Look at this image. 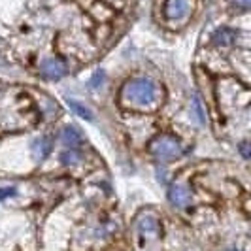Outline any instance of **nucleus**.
<instances>
[{
	"instance_id": "15",
	"label": "nucleus",
	"mask_w": 251,
	"mask_h": 251,
	"mask_svg": "<svg viewBox=\"0 0 251 251\" xmlns=\"http://www.w3.org/2000/svg\"><path fill=\"white\" fill-rule=\"evenodd\" d=\"M230 4L238 10H251V0H230Z\"/></svg>"
},
{
	"instance_id": "13",
	"label": "nucleus",
	"mask_w": 251,
	"mask_h": 251,
	"mask_svg": "<svg viewBox=\"0 0 251 251\" xmlns=\"http://www.w3.org/2000/svg\"><path fill=\"white\" fill-rule=\"evenodd\" d=\"M104 79H106V74L102 72V70H97L95 74L91 75V79H89V87L91 89H99L104 83Z\"/></svg>"
},
{
	"instance_id": "12",
	"label": "nucleus",
	"mask_w": 251,
	"mask_h": 251,
	"mask_svg": "<svg viewBox=\"0 0 251 251\" xmlns=\"http://www.w3.org/2000/svg\"><path fill=\"white\" fill-rule=\"evenodd\" d=\"M59 159H61V163L63 164H74L81 159V153H79L77 150H66L59 155Z\"/></svg>"
},
{
	"instance_id": "8",
	"label": "nucleus",
	"mask_w": 251,
	"mask_h": 251,
	"mask_svg": "<svg viewBox=\"0 0 251 251\" xmlns=\"http://www.w3.org/2000/svg\"><path fill=\"white\" fill-rule=\"evenodd\" d=\"M51 150H53V142L48 136H40V138H36L32 142V155H34V159H38V161H44L51 153Z\"/></svg>"
},
{
	"instance_id": "5",
	"label": "nucleus",
	"mask_w": 251,
	"mask_h": 251,
	"mask_svg": "<svg viewBox=\"0 0 251 251\" xmlns=\"http://www.w3.org/2000/svg\"><path fill=\"white\" fill-rule=\"evenodd\" d=\"M64 74H66L64 61H61V59H44V63H42V75L46 79L57 81V79L64 77Z\"/></svg>"
},
{
	"instance_id": "16",
	"label": "nucleus",
	"mask_w": 251,
	"mask_h": 251,
	"mask_svg": "<svg viewBox=\"0 0 251 251\" xmlns=\"http://www.w3.org/2000/svg\"><path fill=\"white\" fill-rule=\"evenodd\" d=\"M17 191L13 187H0V201H6V199H10V197H13Z\"/></svg>"
},
{
	"instance_id": "7",
	"label": "nucleus",
	"mask_w": 251,
	"mask_h": 251,
	"mask_svg": "<svg viewBox=\"0 0 251 251\" xmlns=\"http://www.w3.org/2000/svg\"><path fill=\"white\" fill-rule=\"evenodd\" d=\"M236 38H238V32L234 28L221 26V28H217L214 34H212V42H214L215 46H232Z\"/></svg>"
},
{
	"instance_id": "9",
	"label": "nucleus",
	"mask_w": 251,
	"mask_h": 251,
	"mask_svg": "<svg viewBox=\"0 0 251 251\" xmlns=\"http://www.w3.org/2000/svg\"><path fill=\"white\" fill-rule=\"evenodd\" d=\"M61 140H63V144H66L68 148H75V146L81 144V132L74 125H66L61 130Z\"/></svg>"
},
{
	"instance_id": "2",
	"label": "nucleus",
	"mask_w": 251,
	"mask_h": 251,
	"mask_svg": "<svg viewBox=\"0 0 251 251\" xmlns=\"http://www.w3.org/2000/svg\"><path fill=\"white\" fill-rule=\"evenodd\" d=\"M148 150L159 163H172L181 155V144L170 134H159L150 142Z\"/></svg>"
},
{
	"instance_id": "1",
	"label": "nucleus",
	"mask_w": 251,
	"mask_h": 251,
	"mask_svg": "<svg viewBox=\"0 0 251 251\" xmlns=\"http://www.w3.org/2000/svg\"><path fill=\"white\" fill-rule=\"evenodd\" d=\"M119 100L126 108H134L140 112H151L161 106L163 89L150 77H134L123 85L119 93Z\"/></svg>"
},
{
	"instance_id": "10",
	"label": "nucleus",
	"mask_w": 251,
	"mask_h": 251,
	"mask_svg": "<svg viewBox=\"0 0 251 251\" xmlns=\"http://www.w3.org/2000/svg\"><path fill=\"white\" fill-rule=\"evenodd\" d=\"M68 106H70V110H72L79 119H87V121L93 119V112L79 100H72V99H70V100H68Z\"/></svg>"
},
{
	"instance_id": "14",
	"label": "nucleus",
	"mask_w": 251,
	"mask_h": 251,
	"mask_svg": "<svg viewBox=\"0 0 251 251\" xmlns=\"http://www.w3.org/2000/svg\"><path fill=\"white\" fill-rule=\"evenodd\" d=\"M238 151L244 159H251V144L250 142H242V144L238 146Z\"/></svg>"
},
{
	"instance_id": "6",
	"label": "nucleus",
	"mask_w": 251,
	"mask_h": 251,
	"mask_svg": "<svg viewBox=\"0 0 251 251\" xmlns=\"http://www.w3.org/2000/svg\"><path fill=\"white\" fill-rule=\"evenodd\" d=\"M136 230L140 236H153L159 232V221L153 214H142L136 221Z\"/></svg>"
},
{
	"instance_id": "3",
	"label": "nucleus",
	"mask_w": 251,
	"mask_h": 251,
	"mask_svg": "<svg viewBox=\"0 0 251 251\" xmlns=\"http://www.w3.org/2000/svg\"><path fill=\"white\" fill-rule=\"evenodd\" d=\"M195 0H166L164 4V19L166 21H181L193 10Z\"/></svg>"
},
{
	"instance_id": "11",
	"label": "nucleus",
	"mask_w": 251,
	"mask_h": 251,
	"mask_svg": "<svg viewBox=\"0 0 251 251\" xmlns=\"http://www.w3.org/2000/svg\"><path fill=\"white\" fill-rule=\"evenodd\" d=\"M191 112H193V117L197 119L199 125H204L206 123V115H204V108H202V102L199 97H193L191 100Z\"/></svg>"
},
{
	"instance_id": "4",
	"label": "nucleus",
	"mask_w": 251,
	"mask_h": 251,
	"mask_svg": "<svg viewBox=\"0 0 251 251\" xmlns=\"http://www.w3.org/2000/svg\"><path fill=\"white\" fill-rule=\"evenodd\" d=\"M168 201L176 208H185L191 202V189L185 183H174L168 189Z\"/></svg>"
}]
</instances>
